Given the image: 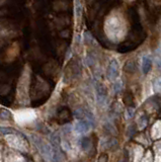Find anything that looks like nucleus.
<instances>
[{"label": "nucleus", "mask_w": 161, "mask_h": 162, "mask_svg": "<svg viewBox=\"0 0 161 162\" xmlns=\"http://www.w3.org/2000/svg\"><path fill=\"white\" fill-rule=\"evenodd\" d=\"M95 62L94 59L92 58V55H88V57H87V63H88V65H93Z\"/></svg>", "instance_id": "9b49d317"}, {"label": "nucleus", "mask_w": 161, "mask_h": 162, "mask_svg": "<svg viewBox=\"0 0 161 162\" xmlns=\"http://www.w3.org/2000/svg\"><path fill=\"white\" fill-rule=\"evenodd\" d=\"M84 39H85V41L88 43V44H93V43H94V40H93V37H92L88 32L84 33Z\"/></svg>", "instance_id": "1a4fd4ad"}, {"label": "nucleus", "mask_w": 161, "mask_h": 162, "mask_svg": "<svg viewBox=\"0 0 161 162\" xmlns=\"http://www.w3.org/2000/svg\"><path fill=\"white\" fill-rule=\"evenodd\" d=\"M91 124L86 120H78L74 125V131L77 134H85L91 129Z\"/></svg>", "instance_id": "7ed1b4c3"}, {"label": "nucleus", "mask_w": 161, "mask_h": 162, "mask_svg": "<svg viewBox=\"0 0 161 162\" xmlns=\"http://www.w3.org/2000/svg\"><path fill=\"white\" fill-rule=\"evenodd\" d=\"M96 99L98 104L103 105L107 100V90L103 84L96 83Z\"/></svg>", "instance_id": "39448f33"}, {"label": "nucleus", "mask_w": 161, "mask_h": 162, "mask_svg": "<svg viewBox=\"0 0 161 162\" xmlns=\"http://www.w3.org/2000/svg\"><path fill=\"white\" fill-rule=\"evenodd\" d=\"M33 141L35 142L38 149H39L40 152L42 153V155H43L47 160H52L53 159L54 152H53L52 148L50 147V145L48 143H46L42 139L37 138V137H33Z\"/></svg>", "instance_id": "f257e3e1"}, {"label": "nucleus", "mask_w": 161, "mask_h": 162, "mask_svg": "<svg viewBox=\"0 0 161 162\" xmlns=\"http://www.w3.org/2000/svg\"><path fill=\"white\" fill-rule=\"evenodd\" d=\"M74 10H75V14H76V18H80V16L82 14V10H83V7L81 5V3L79 1H76L75 2V7H74Z\"/></svg>", "instance_id": "0eeeda50"}, {"label": "nucleus", "mask_w": 161, "mask_h": 162, "mask_svg": "<svg viewBox=\"0 0 161 162\" xmlns=\"http://www.w3.org/2000/svg\"><path fill=\"white\" fill-rule=\"evenodd\" d=\"M141 65H142V72L144 74H147L149 73L151 68H152V65H153V61H152V58L149 55H145V56H143L142 58V61H141Z\"/></svg>", "instance_id": "423d86ee"}, {"label": "nucleus", "mask_w": 161, "mask_h": 162, "mask_svg": "<svg viewBox=\"0 0 161 162\" xmlns=\"http://www.w3.org/2000/svg\"><path fill=\"white\" fill-rule=\"evenodd\" d=\"M123 84L121 80H115V84H113V90L115 92H118L122 89Z\"/></svg>", "instance_id": "6e6552de"}, {"label": "nucleus", "mask_w": 161, "mask_h": 162, "mask_svg": "<svg viewBox=\"0 0 161 162\" xmlns=\"http://www.w3.org/2000/svg\"><path fill=\"white\" fill-rule=\"evenodd\" d=\"M107 74H108V77L109 80H112V81L117 80L118 76V63L116 59H113L111 63H109L108 70H107Z\"/></svg>", "instance_id": "f03ea898"}, {"label": "nucleus", "mask_w": 161, "mask_h": 162, "mask_svg": "<svg viewBox=\"0 0 161 162\" xmlns=\"http://www.w3.org/2000/svg\"><path fill=\"white\" fill-rule=\"evenodd\" d=\"M35 117V113L33 110H22L18 113V114H16V121L20 123H28L33 121Z\"/></svg>", "instance_id": "20e7f679"}, {"label": "nucleus", "mask_w": 161, "mask_h": 162, "mask_svg": "<svg viewBox=\"0 0 161 162\" xmlns=\"http://www.w3.org/2000/svg\"><path fill=\"white\" fill-rule=\"evenodd\" d=\"M146 125H147V119L143 116L139 120V127H140V129H143V128L145 127Z\"/></svg>", "instance_id": "9d476101"}, {"label": "nucleus", "mask_w": 161, "mask_h": 162, "mask_svg": "<svg viewBox=\"0 0 161 162\" xmlns=\"http://www.w3.org/2000/svg\"><path fill=\"white\" fill-rule=\"evenodd\" d=\"M127 114H128V118H132L133 114H134V109H128V110H127Z\"/></svg>", "instance_id": "f8f14e48"}, {"label": "nucleus", "mask_w": 161, "mask_h": 162, "mask_svg": "<svg viewBox=\"0 0 161 162\" xmlns=\"http://www.w3.org/2000/svg\"><path fill=\"white\" fill-rule=\"evenodd\" d=\"M0 131H1V133H5V129H1ZM6 131H7V133H11V131H10V130H9V131L6 130Z\"/></svg>", "instance_id": "ddd939ff"}]
</instances>
